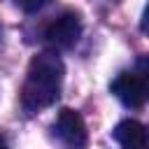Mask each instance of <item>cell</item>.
<instances>
[{
    "instance_id": "6da1fadb",
    "label": "cell",
    "mask_w": 149,
    "mask_h": 149,
    "mask_svg": "<svg viewBox=\"0 0 149 149\" xmlns=\"http://www.w3.org/2000/svg\"><path fill=\"white\" fill-rule=\"evenodd\" d=\"M63 63L54 51H42L37 54L30 65H28V74L21 88V105L26 112H40L49 105L56 102V98L61 95V86H63Z\"/></svg>"
},
{
    "instance_id": "7a4b0ae2",
    "label": "cell",
    "mask_w": 149,
    "mask_h": 149,
    "mask_svg": "<svg viewBox=\"0 0 149 149\" xmlns=\"http://www.w3.org/2000/svg\"><path fill=\"white\" fill-rule=\"evenodd\" d=\"M54 128H56V135L61 137V142L68 149H86L88 133H86V123H84V119L77 109H70V107L61 109Z\"/></svg>"
},
{
    "instance_id": "3957f363",
    "label": "cell",
    "mask_w": 149,
    "mask_h": 149,
    "mask_svg": "<svg viewBox=\"0 0 149 149\" xmlns=\"http://www.w3.org/2000/svg\"><path fill=\"white\" fill-rule=\"evenodd\" d=\"M79 35H81V19H79V14H74V12H68V14L58 16V19L47 28V33H44L47 44H49L51 49H56V51L74 47L77 40H79Z\"/></svg>"
},
{
    "instance_id": "277c9868",
    "label": "cell",
    "mask_w": 149,
    "mask_h": 149,
    "mask_svg": "<svg viewBox=\"0 0 149 149\" xmlns=\"http://www.w3.org/2000/svg\"><path fill=\"white\" fill-rule=\"evenodd\" d=\"M112 93L126 105V107H142L147 100V81L142 74L135 72H121L112 81Z\"/></svg>"
},
{
    "instance_id": "5b68a950",
    "label": "cell",
    "mask_w": 149,
    "mask_h": 149,
    "mask_svg": "<svg viewBox=\"0 0 149 149\" xmlns=\"http://www.w3.org/2000/svg\"><path fill=\"white\" fill-rule=\"evenodd\" d=\"M112 137L119 142L121 149H147V130L135 119H123L112 130Z\"/></svg>"
},
{
    "instance_id": "8992f818",
    "label": "cell",
    "mask_w": 149,
    "mask_h": 149,
    "mask_svg": "<svg viewBox=\"0 0 149 149\" xmlns=\"http://www.w3.org/2000/svg\"><path fill=\"white\" fill-rule=\"evenodd\" d=\"M19 5H21V9H23V12L33 14V12L42 9V7L47 5V0H19Z\"/></svg>"
},
{
    "instance_id": "52a82bcc",
    "label": "cell",
    "mask_w": 149,
    "mask_h": 149,
    "mask_svg": "<svg viewBox=\"0 0 149 149\" xmlns=\"http://www.w3.org/2000/svg\"><path fill=\"white\" fill-rule=\"evenodd\" d=\"M0 149H7V144H5V140L0 137Z\"/></svg>"
}]
</instances>
